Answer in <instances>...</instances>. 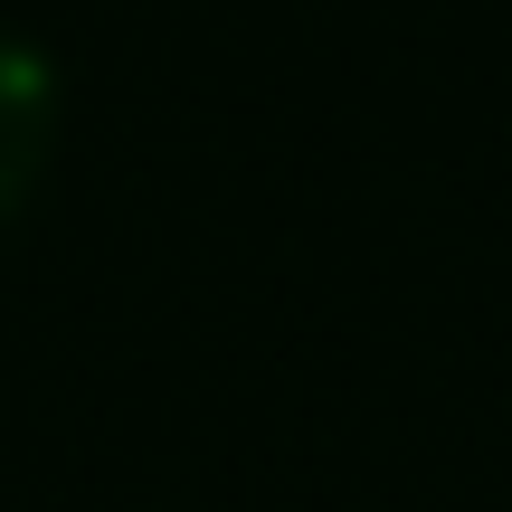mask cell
Returning a JSON list of instances; mask_svg holds the SVG:
<instances>
[{
    "instance_id": "6da1fadb",
    "label": "cell",
    "mask_w": 512,
    "mask_h": 512,
    "mask_svg": "<svg viewBox=\"0 0 512 512\" xmlns=\"http://www.w3.org/2000/svg\"><path fill=\"white\" fill-rule=\"evenodd\" d=\"M48 124H57V76L29 38L0 29V219L19 209V190L48 162Z\"/></svg>"
}]
</instances>
